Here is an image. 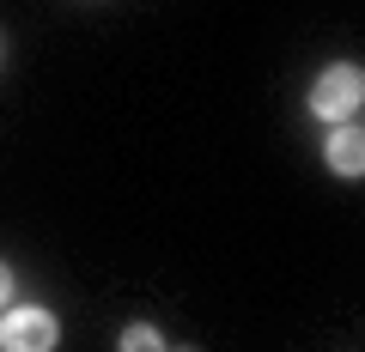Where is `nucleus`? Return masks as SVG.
I'll return each mask as SVG.
<instances>
[{
	"label": "nucleus",
	"mask_w": 365,
	"mask_h": 352,
	"mask_svg": "<svg viewBox=\"0 0 365 352\" xmlns=\"http://www.w3.org/2000/svg\"><path fill=\"white\" fill-rule=\"evenodd\" d=\"M359 104H365V73L353 61H335V67H323L317 73V85H311V116L317 122H353L359 116Z\"/></svg>",
	"instance_id": "1"
},
{
	"label": "nucleus",
	"mask_w": 365,
	"mask_h": 352,
	"mask_svg": "<svg viewBox=\"0 0 365 352\" xmlns=\"http://www.w3.org/2000/svg\"><path fill=\"white\" fill-rule=\"evenodd\" d=\"M55 334H61V322L43 304H13L0 322V352H55Z\"/></svg>",
	"instance_id": "2"
},
{
	"label": "nucleus",
	"mask_w": 365,
	"mask_h": 352,
	"mask_svg": "<svg viewBox=\"0 0 365 352\" xmlns=\"http://www.w3.org/2000/svg\"><path fill=\"white\" fill-rule=\"evenodd\" d=\"M329 170H335V176H347V183H359L365 176V140H359V128H347V122H341L335 134H329Z\"/></svg>",
	"instance_id": "3"
},
{
	"label": "nucleus",
	"mask_w": 365,
	"mask_h": 352,
	"mask_svg": "<svg viewBox=\"0 0 365 352\" xmlns=\"http://www.w3.org/2000/svg\"><path fill=\"white\" fill-rule=\"evenodd\" d=\"M122 352H170V346H165V334H158L153 322H134L128 334H122Z\"/></svg>",
	"instance_id": "4"
},
{
	"label": "nucleus",
	"mask_w": 365,
	"mask_h": 352,
	"mask_svg": "<svg viewBox=\"0 0 365 352\" xmlns=\"http://www.w3.org/2000/svg\"><path fill=\"white\" fill-rule=\"evenodd\" d=\"M6 304H13V267L0 261V310H6Z\"/></svg>",
	"instance_id": "5"
},
{
	"label": "nucleus",
	"mask_w": 365,
	"mask_h": 352,
	"mask_svg": "<svg viewBox=\"0 0 365 352\" xmlns=\"http://www.w3.org/2000/svg\"><path fill=\"white\" fill-rule=\"evenodd\" d=\"M177 352H195V346H177Z\"/></svg>",
	"instance_id": "6"
}]
</instances>
